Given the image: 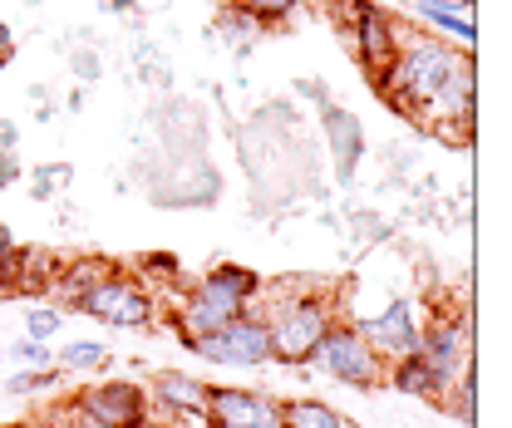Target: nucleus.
Segmentation results:
<instances>
[{
	"instance_id": "nucleus-12",
	"label": "nucleus",
	"mask_w": 512,
	"mask_h": 428,
	"mask_svg": "<svg viewBox=\"0 0 512 428\" xmlns=\"http://www.w3.org/2000/svg\"><path fill=\"white\" fill-rule=\"evenodd\" d=\"M320 128H325V143H330V163H335V183L350 187L360 173V158H365V128L350 109L340 104H320Z\"/></svg>"
},
{
	"instance_id": "nucleus-13",
	"label": "nucleus",
	"mask_w": 512,
	"mask_h": 428,
	"mask_svg": "<svg viewBox=\"0 0 512 428\" xmlns=\"http://www.w3.org/2000/svg\"><path fill=\"white\" fill-rule=\"evenodd\" d=\"M207 394H212V384H202L197 374H183V369H163L148 384V404L163 419H202Z\"/></svg>"
},
{
	"instance_id": "nucleus-1",
	"label": "nucleus",
	"mask_w": 512,
	"mask_h": 428,
	"mask_svg": "<svg viewBox=\"0 0 512 428\" xmlns=\"http://www.w3.org/2000/svg\"><path fill=\"white\" fill-rule=\"evenodd\" d=\"M380 94L409 119L429 123L444 138H468L473 114H478V69L473 50L444 45L434 35H414L399 45V55L389 60L380 79Z\"/></svg>"
},
{
	"instance_id": "nucleus-19",
	"label": "nucleus",
	"mask_w": 512,
	"mask_h": 428,
	"mask_svg": "<svg viewBox=\"0 0 512 428\" xmlns=\"http://www.w3.org/2000/svg\"><path fill=\"white\" fill-rule=\"evenodd\" d=\"M64 183H69V163H40V168L30 173V197H35V202H50Z\"/></svg>"
},
{
	"instance_id": "nucleus-20",
	"label": "nucleus",
	"mask_w": 512,
	"mask_h": 428,
	"mask_svg": "<svg viewBox=\"0 0 512 428\" xmlns=\"http://www.w3.org/2000/svg\"><path fill=\"white\" fill-rule=\"evenodd\" d=\"M60 330H64V315L55 306H35L30 315H25V335H30V340H40V345L60 340Z\"/></svg>"
},
{
	"instance_id": "nucleus-30",
	"label": "nucleus",
	"mask_w": 512,
	"mask_h": 428,
	"mask_svg": "<svg viewBox=\"0 0 512 428\" xmlns=\"http://www.w3.org/2000/svg\"><path fill=\"white\" fill-rule=\"evenodd\" d=\"M0 365H5V350H0Z\"/></svg>"
},
{
	"instance_id": "nucleus-14",
	"label": "nucleus",
	"mask_w": 512,
	"mask_h": 428,
	"mask_svg": "<svg viewBox=\"0 0 512 428\" xmlns=\"http://www.w3.org/2000/svg\"><path fill=\"white\" fill-rule=\"evenodd\" d=\"M409 10L419 20H429L434 30H444L458 50H473L478 25H473V0H409Z\"/></svg>"
},
{
	"instance_id": "nucleus-18",
	"label": "nucleus",
	"mask_w": 512,
	"mask_h": 428,
	"mask_svg": "<svg viewBox=\"0 0 512 428\" xmlns=\"http://www.w3.org/2000/svg\"><path fill=\"white\" fill-rule=\"evenodd\" d=\"M232 5L247 10L256 25H281V20H291L301 10V0H232Z\"/></svg>"
},
{
	"instance_id": "nucleus-10",
	"label": "nucleus",
	"mask_w": 512,
	"mask_h": 428,
	"mask_svg": "<svg viewBox=\"0 0 512 428\" xmlns=\"http://www.w3.org/2000/svg\"><path fill=\"white\" fill-rule=\"evenodd\" d=\"M202 424L207 428H286V399H276L271 389L222 384V389L207 394Z\"/></svg>"
},
{
	"instance_id": "nucleus-32",
	"label": "nucleus",
	"mask_w": 512,
	"mask_h": 428,
	"mask_svg": "<svg viewBox=\"0 0 512 428\" xmlns=\"http://www.w3.org/2000/svg\"><path fill=\"white\" fill-rule=\"evenodd\" d=\"M217 5H227V0H217Z\"/></svg>"
},
{
	"instance_id": "nucleus-4",
	"label": "nucleus",
	"mask_w": 512,
	"mask_h": 428,
	"mask_svg": "<svg viewBox=\"0 0 512 428\" xmlns=\"http://www.w3.org/2000/svg\"><path fill=\"white\" fill-rule=\"evenodd\" d=\"M311 365L320 374H330L335 384H350V389H380L384 379H389V360L365 340V330L355 320H345V315L320 335Z\"/></svg>"
},
{
	"instance_id": "nucleus-15",
	"label": "nucleus",
	"mask_w": 512,
	"mask_h": 428,
	"mask_svg": "<svg viewBox=\"0 0 512 428\" xmlns=\"http://www.w3.org/2000/svg\"><path fill=\"white\" fill-rule=\"evenodd\" d=\"M109 365V345L104 340H64L55 350V369L60 374H99Z\"/></svg>"
},
{
	"instance_id": "nucleus-3",
	"label": "nucleus",
	"mask_w": 512,
	"mask_h": 428,
	"mask_svg": "<svg viewBox=\"0 0 512 428\" xmlns=\"http://www.w3.org/2000/svg\"><path fill=\"white\" fill-rule=\"evenodd\" d=\"M261 286H266V281L256 276L252 266L217 261L207 276H197V281H192L188 291H183V301H178V315H173L178 340L192 345V340H202V335L222 330L227 320H237V315L261 296Z\"/></svg>"
},
{
	"instance_id": "nucleus-6",
	"label": "nucleus",
	"mask_w": 512,
	"mask_h": 428,
	"mask_svg": "<svg viewBox=\"0 0 512 428\" xmlns=\"http://www.w3.org/2000/svg\"><path fill=\"white\" fill-rule=\"evenodd\" d=\"M335 10L345 15V45H350V55L360 60V69L375 84L384 69H389V60L399 55V45H404L399 20L384 5H370V0H335Z\"/></svg>"
},
{
	"instance_id": "nucleus-24",
	"label": "nucleus",
	"mask_w": 512,
	"mask_h": 428,
	"mask_svg": "<svg viewBox=\"0 0 512 428\" xmlns=\"http://www.w3.org/2000/svg\"><path fill=\"white\" fill-rule=\"evenodd\" d=\"M74 74H79V79H84V84H94V79H99V74H104V60H99V55H94V50H74Z\"/></svg>"
},
{
	"instance_id": "nucleus-2",
	"label": "nucleus",
	"mask_w": 512,
	"mask_h": 428,
	"mask_svg": "<svg viewBox=\"0 0 512 428\" xmlns=\"http://www.w3.org/2000/svg\"><path fill=\"white\" fill-rule=\"evenodd\" d=\"M256 310L266 320V335H271V360L276 365H311L320 335L340 320V306L325 286L311 281H281V286H261Z\"/></svg>"
},
{
	"instance_id": "nucleus-29",
	"label": "nucleus",
	"mask_w": 512,
	"mask_h": 428,
	"mask_svg": "<svg viewBox=\"0 0 512 428\" xmlns=\"http://www.w3.org/2000/svg\"><path fill=\"white\" fill-rule=\"evenodd\" d=\"M0 428H20V424H0Z\"/></svg>"
},
{
	"instance_id": "nucleus-5",
	"label": "nucleus",
	"mask_w": 512,
	"mask_h": 428,
	"mask_svg": "<svg viewBox=\"0 0 512 428\" xmlns=\"http://www.w3.org/2000/svg\"><path fill=\"white\" fill-rule=\"evenodd\" d=\"M69 310H79V315H89L109 330H148L153 315H158V301H153L143 276H124L119 266H109Z\"/></svg>"
},
{
	"instance_id": "nucleus-25",
	"label": "nucleus",
	"mask_w": 512,
	"mask_h": 428,
	"mask_svg": "<svg viewBox=\"0 0 512 428\" xmlns=\"http://www.w3.org/2000/svg\"><path fill=\"white\" fill-rule=\"evenodd\" d=\"M20 183V163H15V153H0V187Z\"/></svg>"
},
{
	"instance_id": "nucleus-22",
	"label": "nucleus",
	"mask_w": 512,
	"mask_h": 428,
	"mask_svg": "<svg viewBox=\"0 0 512 428\" xmlns=\"http://www.w3.org/2000/svg\"><path fill=\"white\" fill-rule=\"evenodd\" d=\"M5 360H15V365H20V369H45V365H55V350L25 335V340H15V350H10Z\"/></svg>"
},
{
	"instance_id": "nucleus-7",
	"label": "nucleus",
	"mask_w": 512,
	"mask_h": 428,
	"mask_svg": "<svg viewBox=\"0 0 512 428\" xmlns=\"http://www.w3.org/2000/svg\"><path fill=\"white\" fill-rule=\"evenodd\" d=\"M419 365L429 369L434 394L444 399L458 379L473 374V320L468 315H434L424 320V340H419Z\"/></svg>"
},
{
	"instance_id": "nucleus-28",
	"label": "nucleus",
	"mask_w": 512,
	"mask_h": 428,
	"mask_svg": "<svg viewBox=\"0 0 512 428\" xmlns=\"http://www.w3.org/2000/svg\"><path fill=\"white\" fill-rule=\"evenodd\" d=\"M10 50H15V35H10V25L0 20V60H10Z\"/></svg>"
},
{
	"instance_id": "nucleus-31",
	"label": "nucleus",
	"mask_w": 512,
	"mask_h": 428,
	"mask_svg": "<svg viewBox=\"0 0 512 428\" xmlns=\"http://www.w3.org/2000/svg\"><path fill=\"white\" fill-rule=\"evenodd\" d=\"M345 428H360V424H345Z\"/></svg>"
},
{
	"instance_id": "nucleus-27",
	"label": "nucleus",
	"mask_w": 512,
	"mask_h": 428,
	"mask_svg": "<svg viewBox=\"0 0 512 428\" xmlns=\"http://www.w3.org/2000/svg\"><path fill=\"white\" fill-rule=\"evenodd\" d=\"M301 94H306L311 104H330V94H325V84H316V79H306V84H301Z\"/></svg>"
},
{
	"instance_id": "nucleus-17",
	"label": "nucleus",
	"mask_w": 512,
	"mask_h": 428,
	"mask_svg": "<svg viewBox=\"0 0 512 428\" xmlns=\"http://www.w3.org/2000/svg\"><path fill=\"white\" fill-rule=\"evenodd\" d=\"M60 384V369L45 365V369H20V374H10L5 379V394L10 399H25V394H40V389H55Z\"/></svg>"
},
{
	"instance_id": "nucleus-9",
	"label": "nucleus",
	"mask_w": 512,
	"mask_h": 428,
	"mask_svg": "<svg viewBox=\"0 0 512 428\" xmlns=\"http://www.w3.org/2000/svg\"><path fill=\"white\" fill-rule=\"evenodd\" d=\"M188 350L192 355H202L207 365H222V369H261V365H271V335H266V320H261L256 301L242 310L237 320H227L222 330H212V335L192 340Z\"/></svg>"
},
{
	"instance_id": "nucleus-16",
	"label": "nucleus",
	"mask_w": 512,
	"mask_h": 428,
	"mask_svg": "<svg viewBox=\"0 0 512 428\" xmlns=\"http://www.w3.org/2000/svg\"><path fill=\"white\" fill-rule=\"evenodd\" d=\"M350 419L325 399H286V428H345Z\"/></svg>"
},
{
	"instance_id": "nucleus-11",
	"label": "nucleus",
	"mask_w": 512,
	"mask_h": 428,
	"mask_svg": "<svg viewBox=\"0 0 512 428\" xmlns=\"http://www.w3.org/2000/svg\"><path fill=\"white\" fill-rule=\"evenodd\" d=\"M355 325L365 330V340L380 350L384 360H404L424 340V306L414 296H389L375 315H355Z\"/></svg>"
},
{
	"instance_id": "nucleus-8",
	"label": "nucleus",
	"mask_w": 512,
	"mask_h": 428,
	"mask_svg": "<svg viewBox=\"0 0 512 428\" xmlns=\"http://www.w3.org/2000/svg\"><path fill=\"white\" fill-rule=\"evenodd\" d=\"M69 414L84 428H148L153 404L148 389L133 379H109V384H89L69 399Z\"/></svg>"
},
{
	"instance_id": "nucleus-26",
	"label": "nucleus",
	"mask_w": 512,
	"mask_h": 428,
	"mask_svg": "<svg viewBox=\"0 0 512 428\" xmlns=\"http://www.w3.org/2000/svg\"><path fill=\"white\" fill-rule=\"evenodd\" d=\"M99 10H109V15H133L138 0H99Z\"/></svg>"
},
{
	"instance_id": "nucleus-23",
	"label": "nucleus",
	"mask_w": 512,
	"mask_h": 428,
	"mask_svg": "<svg viewBox=\"0 0 512 428\" xmlns=\"http://www.w3.org/2000/svg\"><path fill=\"white\" fill-rule=\"evenodd\" d=\"M138 276H153V281H178V276H183V266H178V256H173V251H148V256L138 261Z\"/></svg>"
},
{
	"instance_id": "nucleus-21",
	"label": "nucleus",
	"mask_w": 512,
	"mask_h": 428,
	"mask_svg": "<svg viewBox=\"0 0 512 428\" xmlns=\"http://www.w3.org/2000/svg\"><path fill=\"white\" fill-rule=\"evenodd\" d=\"M20 251H25V246L15 242V232L0 222V296H15V266H20Z\"/></svg>"
}]
</instances>
